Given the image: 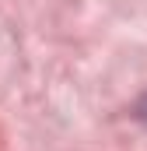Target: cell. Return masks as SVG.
<instances>
[{"label": "cell", "instance_id": "1", "mask_svg": "<svg viewBox=\"0 0 147 151\" xmlns=\"http://www.w3.org/2000/svg\"><path fill=\"white\" fill-rule=\"evenodd\" d=\"M133 113H137V119H144V123H147V95L137 102V109H133Z\"/></svg>", "mask_w": 147, "mask_h": 151}]
</instances>
